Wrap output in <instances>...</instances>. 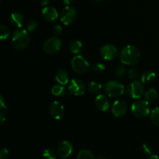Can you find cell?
<instances>
[{
	"mask_svg": "<svg viewBox=\"0 0 159 159\" xmlns=\"http://www.w3.org/2000/svg\"><path fill=\"white\" fill-rule=\"evenodd\" d=\"M141 59V52L137 47L127 45L123 48L120 52V60L127 65H134Z\"/></svg>",
	"mask_w": 159,
	"mask_h": 159,
	"instance_id": "1",
	"label": "cell"
},
{
	"mask_svg": "<svg viewBox=\"0 0 159 159\" xmlns=\"http://www.w3.org/2000/svg\"><path fill=\"white\" fill-rule=\"evenodd\" d=\"M30 43L28 31L24 29H19L13 33L12 37V45L17 51L26 49Z\"/></svg>",
	"mask_w": 159,
	"mask_h": 159,
	"instance_id": "2",
	"label": "cell"
},
{
	"mask_svg": "<svg viewBox=\"0 0 159 159\" xmlns=\"http://www.w3.org/2000/svg\"><path fill=\"white\" fill-rule=\"evenodd\" d=\"M131 112L138 118H144L150 113V105L146 99H138L131 106Z\"/></svg>",
	"mask_w": 159,
	"mask_h": 159,
	"instance_id": "3",
	"label": "cell"
},
{
	"mask_svg": "<svg viewBox=\"0 0 159 159\" xmlns=\"http://www.w3.org/2000/svg\"><path fill=\"white\" fill-rule=\"evenodd\" d=\"M106 93L110 97H119L122 96L124 93V86L122 83H120L118 81L111 80L109 81L105 85Z\"/></svg>",
	"mask_w": 159,
	"mask_h": 159,
	"instance_id": "4",
	"label": "cell"
},
{
	"mask_svg": "<svg viewBox=\"0 0 159 159\" xmlns=\"http://www.w3.org/2000/svg\"><path fill=\"white\" fill-rule=\"evenodd\" d=\"M71 65L73 71L78 74H85L90 68L89 63L82 55L75 56L71 60Z\"/></svg>",
	"mask_w": 159,
	"mask_h": 159,
	"instance_id": "5",
	"label": "cell"
},
{
	"mask_svg": "<svg viewBox=\"0 0 159 159\" xmlns=\"http://www.w3.org/2000/svg\"><path fill=\"white\" fill-rule=\"evenodd\" d=\"M62 42L57 37H53L48 39L43 43V49L46 54H54L58 52L61 48Z\"/></svg>",
	"mask_w": 159,
	"mask_h": 159,
	"instance_id": "6",
	"label": "cell"
},
{
	"mask_svg": "<svg viewBox=\"0 0 159 159\" xmlns=\"http://www.w3.org/2000/svg\"><path fill=\"white\" fill-rule=\"evenodd\" d=\"M77 17V11L75 8L67 6L64 8L60 13L61 21L65 25H71L74 23Z\"/></svg>",
	"mask_w": 159,
	"mask_h": 159,
	"instance_id": "7",
	"label": "cell"
},
{
	"mask_svg": "<svg viewBox=\"0 0 159 159\" xmlns=\"http://www.w3.org/2000/svg\"><path fill=\"white\" fill-rule=\"evenodd\" d=\"M126 92H127V94L130 97L135 99H138L139 98H141V96L143 95V93H144V87H143L141 82L135 80L127 85Z\"/></svg>",
	"mask_w": 159,
	"mask_h": 159,
	"instance_id": "8",
	"label": "cell"
},
{
	"mask_svg": "<svg viewBox=\"0 0 159 159\" xmlns=\"http://www.w3.org/2000/svg\"><path fill=\"white\" fill-rule=\"evenodd\" d=\"M68 89L70 93L75 96H82L85 93L86 87L85 83L80 79H71L68 84Z\"/></svg>",
	"mask_w": 159,
	"mask_h": 159,
	"instance_id": "9",
	"label": "cell"
},
{
	"mask_svg": "<svg viewBox=\"0 0 159 159\" xmlns=\"http://www.w3.org/2000/svg\"><path fill=\"white\" fill-rule=\"evenodd\" d=\"M100 54L105 60H114L118 55V50L113 44H105L101 48Z\"/></svg>",
	"mask_w": 159,
	"mask_h": 159,
	"instance_id": "10",
	"label": "cell"
},
{
	"mask_svg": "<svg viewBox=\"0 0 159 159\" xmlns=\"http://www.w3.org/2000/svg\"><path fill=\"white\" fill-rule=\"evenodd\" d=\"M73 152V145L71 141H63L57 146V153L61 158H68Z\"/></svg>",
	"mask_w": 159,
	"mask_h": 159,
	"instance_id": "11",
	"label": "cell"
},
{
	"mask_svg": "<svg viewBox=\"0 0 159 159\" xmlns=\"http://www.w3.org/2000/svg\"><path fill=\"white\" fill-rule=\"evenodd\" d=\"M128 110V105L122 99H119L114 102L112 107V113L116 117H120L124 116Z\"/></svg>",
	"mask_w": 159,
	"mask_h": 159,
	"instance_id": "12",
	"label": "cell"
},
{
	"mask_svg": "<svg viewBox=\"0 0 159 159\" xmlns=\"http://www.w3.org/2000/svg\"><path fill=\"white\" fill-rule=\"evenodd\" d=\"M49 113L54 119L60 120L65 113V107L58 101H54L49 107Z\"/></svg>",
	"mask_w": 159,
	"mask_h": 159,
	"instance_id": "13",
	"label": "cell"
},
{
	"mask_svg": "<svg viewBox=\"0 0 159 159\" xmlns=\"http://www.w3.org/2000/svg\"><path fill=\"white\" fill-rule=\"evenodd\" d=\"M42 15L47 21L54 22L58 18L59 14L55 8L52 6H44L42 9Z\"/></svg>",
	"mask_w": 159,
	"mask_h": 159,
	"instance_id": "14",
	"label": "cell"
},
{
	"mask_svg": "<svg viewBox=\"0 0 159 159\" xmlns=\"http://www.w3.org/2000/svg\"><path fill=\"white\" fill-rule=\"evenodd\" d=\"M95 104L97 107L98 110H101L102 112H105L109 110L110 107V102L108 97L104 95H99L96 96L95 99Z\"/></svg>",
	"mask_w": 159,
	"mask_h": 159,
	"instance_id": "15",
	"label": "cell"
},
{
	"mask_svg": "<svg viewBox=\"0 0 159 159\" xmlns=\"http://www.w3.org/2000/svg\"><path fill=\"white\" fill-rule=\"evenodd\" d=\"M9 22L11 25L16 28H21L23 25V16L19 12H13L11 14Z\"/></svg>",
	"mask_w": 159,
	"mask_h": 159,
	"instance_id": "16",
	"label": "cell"
},
{
	"mask_svg": "<svg viewBox=\"0 0 159 159\" xmlns=\"http://www.w3.org/2000/svg\"><path fill=\"white\" fill-rule=\"evenodd\" d=\"M55 79L58 82L59 85H67L69 82V75L65 70L61 69L56 72Z\"/></svg>",
	"mask_w": 159,
	"mask_h": 159,
	"instance_id": "17",
	"label": "cell"
},
{
	"mask_svg": "<svg viewBox=\"0 0 159 159\" xmlns=\"http://www.w3.org/2000/svg\"><path fill=\"white\" fill-rule=\"evenodd\" d=\"M82 43L80 40H72L70 41L68 44L70 51L75 54H79L82 50Z\"/></svg>",
	"mask_w": 159,
	"mask_h": 159,
	"instance_id": "18",
	"label": "cell"
},
{
	"mask_svg": "<svg viewBox=\"0 0 159 159\" xmlns=\"http://www.w3.org/2000/svg\"><path fill=\"white\" fill-rule=\"evenodd\" d=\"M51 93L54 96L57 97H64L66 96L67 90L62 85H54L51 89Z\"/></svg>",
	"mask_w": 159,
	"mask_h": 159,
	"instance_id": "19",
	"label": "cell"
},
{
	"mask_svg": "<svg viewBox=\"0 0 159 159\" xmlns=\"http://www.w3.org/2000/svg\"><path fill=\"white\" fill-rule=\"evenodd\" d=\"M156 78V74L152 71H146L141 76V82L144 84L151 83Z\"/></svg>",
	"mask_w": 159,
	"mask_h": 159,
	"instance_id": "20",
	"label": "cell"
},
{
	"mask_svg": "<svg viewBox=\"0 0 159 159\" xmlns=\"http://www.w3.org/2000/svg\"><path fill=\"white\" fill-rule=\"evenodd\" d=\"M88 90L91 94L98 95L102 91V85L97 82H92L89 85Z\"/></svg>",
	"mask_w": 159,
	"mask_h": 159,
	"instance_id": "21",
	"label": "cell"
},
{
	"mask_svg": "<svg viewBox=\"0 0 159 159\" xmlns=\"http://www.w3.org/2000/svg\"><path fill=\"white\" fill-rule=\"evenodd\" d=\"M77 159H96L93 152L87 149L79 151L77 155Z\"/></svg>",
	"mask_w": 159,
	"mask_h": 159,
	"instance_id": "22",
	"label": "cell"
},
{
	"mask_svg": "<svg viewBox=\"0 0 159 159\" xmlns=\"http://www.w3.org/2000/svg\"><path fill=\"white\" fill-rule=\"evenodd\" d=\"M144 97H145L146 100L148 101V102L155 100L158 97V92L155 89H150L144 93Z\"/></svg>",
	"mask_w": 159,
	"mask_h": 159,
	"instance_id": "23",
	"label": "cell"
},
{
	"mask_svg": "<svg viewBox=\"0 0 159 159\" xmlns=\"http://www.w3.org/2000/svg\"><path fill=\"white\" fill-rule=\"evenodd\" d=\"M151 120L154 125L159 127V107L152 110L151 113Z\"/></svg>",
	"mask_w": 159,
	"mask_h": 159,
	"instance_id": "24",
	"label": "cell"
},
{
	"mask_svg": "<svg viewBox=\"0 0 159 159\" xmlns=\"http://www.w3.org/2000/svg\"><path fill=\"white\" fill-rule=\"evenodd\" d=\"M57 154L55 151L52 148H47L43 151V157L45 159H56Z\"/></svg>",
	"mask_w": 159,
	"mask_h": 159,
	"instance_id": "25",
	"label": "cell"
},
{
	"mask_svg": "<svg viewBox=\"0 0 159 159\" xmlns=\"http://www.w3.org/2000/svg\"><path fill=\"white\" fill-rule=\"evenodd\" d=\"M10 35V31L9 28L5 25H1L0 26V38L1 40H6Z\"/></svg>",
	"mask_w": 159,
	"mask_h": 159,
	"instance_id": "26",
	"label": "cell"
},
{
	"mask_svg": "<svg viewBox=\"0 0 159 159\" xmlns=\"http://www.w3.org/2000/svg\"><path fill=\"white\" fill-rule=\"evenodd\" d=\"M126 74V68L124 65H119L114 70V75L116 78H122Z\"/></svg>",
	"mask_w": 159,
	"mask_h": 159,
	"instance_id": "27",
	"label": "cell"
},
{
	"mask_svg": "<svg viewBox=\"0 0 159 159\" xmlns=\"http://www.w3.org/2000/svg\"><path fill=\"white\" fill-rule=\"evenodd\" d=\"M105 65H104L103 63L99 62V63H96L93 65V67L92 68V71L94 73H96V74H99V73L102 72V71L105 70Z\"/></svg>",
	"mask_w": 159,
	"mask_h": 159,
	"instance_id": "28",
	"label": "cell"
},
{
	"mask_svg": "<svg viewBox=\"0 0 159 159\" xmlns=\"http://www.w3.org/2000/svg\"><path fill=\"white\" fill-rule=\"evenodd\" d=\"M140 76L139 71H138L137 68H132L129 70L128 71V77L129 79H132V80L135 81L136 79H138Z\"/></svg>",
	"mask_w": 159,
	"mask_h": 159,
	"instance_id": "29",
	"label": "cell"
},
{
	"mask_svg": "<svg viewBox=\"0 0 159 159\" xmlns=\"http://www.w3.org/2000/svg\"><path fill=\"white\" fill-rule=\"evenodd\" d=\"M26 30H27L28 32H31V31L35 30L37 27V22L34 20H30L29 21L26 23Z\"/></svg>",
	"mask_w": 159,
	"mask_h": 159,
	"instance_id": "30",
	"label": "cell"
},
{
	"mask_svg": "<svg viewBox=\"0 0 159 159\" xmlns=\"http://www.w3.org/2000/svg\"><path fill=\"white\" fill-rule=\"evenodd\" d=\"M141 149H142V152H144L145 155H150V156L152 155L153 151H152V146H151L148 143H144V144H142V146H141Z\"/></svg>",
	"mask_w": 159,
	"mask_h": 159,
	"instance_id": "31",
	"label": "cell"
},
{
	"mask_svg": "<svg viewBox=\"0 0 159 159\" xmlns=\"http://www.w3.org/2000/svg\"><path fill=\"white\" fill-rule=\"evenodd\" d=\"M63 32V28L60 26V25H56L54 26V29H53V33H54V35L55 37H58Z\"/></svg>",
	"mask_w": 159,
	"mask_h": 159,
	"instance_id": "32",
	"label": "cell"
},
{
	"mask_svg": "<svg viewBox=\"0 0 159 159\" xmlns=\"http://www.w3.org/2000/svg\"><path fill=\"white\" fill-rule=\"evenodd\" d=\"M9 155V152L7 148H2L0 151V159H7Z\"/></svg>",
	"mask_w": 159,
	"mask_h": 159,
	"instance_id": "33",
	"label": "cell"
},
{
	"mask_svg": "<svg viewBox=\"0 0 159 159\" xmlns=\"http://www.w3.org/2000/svg\"><path fill=\"white\" fill-rule=\"evenodd\" d=\"M0 108H1L2 110H4V111H7L8 110L7 107H6V103H5V99L2 96H0Z\"/></svg>",
	"mask_w": 159,
	"mask_h": 159,
	"instance_id": "34",
	"label": "cell"
},
{
	"mask_svg": "<svg viewBox=\"0 0 159 159\" xmlns=\"http://www.w3.org/2000/svg\"><path fill=\"white\" fill-rule=\"evenodd\" d=\"M52 1H54V0H41V1H40V4H41L42 6H47Z\"/></svg>",
	"mask_w": 159,
	"mask_h": 159,
	"instance_id": "35",
	"label": "cell"
},
{
	"mask_svg": "<svg viewBox=\"0 0 159 159\" xmlns=\"http://www.w3.org/2000/svg\"><path fill=\"white\" fill-rule=\"evenodd\" d=\"M5 120H6V117H5L4 113L2 112V113H0V122H1V124H2L3 123L5 122Z\"/></svg>",
	"mask_w": 159,
	"mask_h": 159,
	"instance_id": "36",
	"label": "cell"
},
{
	"mask_svg": "<svg viewBox=\"0 0 159 159\" xmlns=\"http://www.w3.org/2000/svg\"><path fill=\"white\" fill-rule=\"evenodd\" d=\"M62 2L66 6H69V5H71L74 2V0H62Z\"/></svg>",
	"mask_w": 159,
	"mask_h": 159,
	"instance_id": "37",
	"label": "cell"
},
{
	"mask_svg": "<svg viewBox=\"0 0 159 159\" xmlns=\"http://www.w3.org/2000/svg\"><path fill=\"white\" fill-rule=\"evenodd\" d=\"M148 159H159V156L156 155H151L150 158H149Z\"/></svg>",
	"mask_w": 159,
	"mask_h": 159,
	"instance_id": "38",
	"label": "cell"
},
{
	"mask_svg": "<svg viewBox=\"0 0 159 159\" xmlns=\"http://www.w3.org/2000/svg\"><path fill=\"white\" fill-rule=\"evenodd\" d=\"M96 159H107V158H104V157H102V156H100V157H98Z\"/></svg>",
	"mask_w": 159,
	"mask_h": 159,
	"instance_id": "39",
	"label": "cell"
},
{
	"mask_svg": "<svg viewBox=\"0 0 159 159\" xmlns=\"http://www.w3.org/2000/svg\"><path fill=\"white\" fill-rule=\"evenodd\" d=\"M94 1H96V2H102V1H103V0H94Z\"/></svg>",
	"mask_w": 159,
	"mask_h": 159,
	"instance_id": "40",
	"label": "cell"
},
{
	"mask_svg": "<svg viewBox=\"0 0 159 159\" xmlns=\"http://www.w3.org/2000/svg\"><path fill=\"white\" fill-rule=\"evenodd\" d=\"M61 159H67V158H61Z\"/></svg>",
	"mask_w": 159,
	"mask_h": 159,
	"instance_id": "41",
	"label": "cell"
}]
</instances>
